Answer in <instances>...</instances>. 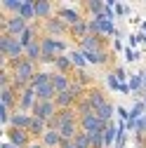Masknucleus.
Here are the masks:
<instances>
[{"label":"nucleus","mask_w":146,"mask_h":148,"mask_svg":"<svg viewBox=\"0 0 146 148\" xmlns=\"http://www.w3.org/2000/svg\"><path fill=\"white\" fill-rule=\"evenodd\" d=\"M127 85H130V92H132V94H139V97H144V75H141V73L132 75Z\"/></svg>","instance_id":"bb28decb"},{"label":"nucleus","mask_w":146,"mask_h":148,"mask_svg":"<svg viewBox=\"0 0 146 148\" xmlns=\"http://www.w3.org/2000/svg\"><path fill=\"white\" fill-rule=\"evenodd\" d=\"M24 52H26V47L21 45V40L19 38H12V35H0V54L7 59V61H19V59H24Z\"/></svg>","instance_id":"f257e3e1"},{"label":"nucleus","mask_w":146,"mask_h":148,"mask_svg":"<svg viewBox=\"0 0 146 148\" xmlns=\"http://www.w3.org/2000/svg\"><path fill=\"white\" fill-rule=\"evenodd\" d=\"M144 42H146V35H144Z\"/></svg>","instance_id":"09e8293b"},{"label":"nucleus","mask_w":146,"mask_h":148,"mask_svg":"<svg viewBox=\"0 0 146 148\" xmlns=\"http://www.w3.org/2000/svg\"><path fill=\"white\" fill-rule=\"evenodd\" d=\"M139 57H141V52H137V49H132V47H125V59L130 61V64H132V61H137Z\"/></svg>","instance_id":"f704fd0d"},{"label":"nucleus","mask_w":146,"mask_h":148,"mask_svg":"<svg viewBox=\"0 0 146 148\" xmlns=\"http://www.w3.org/2000/svg\"><path fill=\"white\" fill-rule=\"evenodd\" d=\"M78 49H83V52L106 49V38H104V35H87L85 40H80V42H78Z\"/></svg>","instance_id":"6e6552de"},{"label":"nucleus","mask_w":146,"mask_h":148,"mask_svg":"<svg viewBox=\"0 0 146 148\" xmlns=\"http://www.w3.org/2000/svg\"><path fill=\"white\" fill-rule=\"evenodd\" d=\"M35 101H38V94H35V87H26L21 94H19V108L17 110H24V113H31L33 110V106H35Z\"/></svg>","instance_id":"0eeeda50"},{"label":"nucleus","mask_w":146,"mask_h":148,"mask_svg":"<svg viewBox=\"0 0 146 148\" xmlns=\"http://www.w3.org/2000/svg\"><path fill=\"white\" fill-rule=\"evenodd\" d=\"M28 148H45V143H43V141H38V139H33Z\"/></svg>","instance_id":"a19ab883"},{"label":"nucleus","mask_w":146,"mask_h":148,"mask_svg":"<svg viewBox=\"0 0 146 148\" xmlns=\"http://www.w3.org/2000/svg\"><path fill=\"white\" fill-rule=\"evenodd\" d=\"M19 16H21V19H26L28 24H35V21H38V19H35V3H31V0H24Z\"/></svg>","instance_id":"5701e85b"},{"label":"nucleus","mask_w":146,"mask_h":148,"mask_svg":"<svg viewBox=\"0 0 146 148\" xmlns=\"http://www.w3.org/2000/svg\"><path fill=\"white\" fill-rule=\"evenodd\" d=\"M35 94H38V101H54L57 99V89H54L52 82H47V85L35 87Z\"/></svg>","instance_id":"6ab92c4d"},{"label":"nucleus","mask_w":146,"mask_h":148,"mask_svg":"<svg viewBox=\"0 0 146 148\" xmlns=\"http://www.w3.org/2000/svg\"><path fill=\"white\" fill-rule=\"evenodd\" d=\"M141 101H144V103H146V92H144V97H141Z\"/></svg>","instance_id":"49530a36"},{"label":"nucleus","mask_w":146,"mask_h":148,"mask_svg":"<svg viewBox=\"0 0 146 148\" xmlns=\"http://www.w3.org/2000/svg\"><path fill=\"white\" fill-rule=\"evenodd\" d=\"M52 68L57 71V73H66V75H73V71H76V66H73V61H71L68 54H61V57H57Z\"/></svg>","instance_id":"4468645a"},{"label":"nucleus","mask_w":146,"mask_h":148,"mask_svg":"<svg viewBox=\"0 0 146 148\" xmlns=\"http://www.w3.org/2000/svg\"><path fill=\"white\" fill-rule=\"evenodd\" d=\"M106 82H108V89H113V92H118L120 89V80L113 75V71L108 73V78H106Z\"/></svg>","instance_id":"72a5a7b5"},{"label":"nucleus","mask_w":146,"mask_h":148,"mask_svg":"<svg viewBox=\"0 0 146 148\" xmlns=\"http://www.w3.org/2000/svg\"><path fill=\"white\" fill-rule=\"evenodd\" d=\"M40 141L45 143V148H59V146H61V134H59V129H47Z\"/></svg>","instance_id":"412c9836"},{"label":"nucleus","mask_w":146,"mask_h":148,"mask_svg":"<svg viewBox=\"0 0 146 148\" xmlns=\"http://www.w3.org/2000/svg\"><path fill=\"white\" fill-rule=\"evenodd\" d=\"M59 148H78L76 146V141H66V139H61V146Z\"/></svg>","instance_id":"58836bf2"},{"label":"nucleus","mask_w":146,"mask_h":148,"mask_svg":"<svg viewBox=\"0 0 146 148\" xmlns=\"http://www.w3.org/2000/svg\"><path fill=\"white\" fill-rule=\"evenodd\" d=\"M66 54L71 57V61H73V66H76V71H85L87 59H85V54H83L80 49H71V52H66Z\"/></svg>","instance_id":"a878e982"},{"label":"nucleus","mask_w":146,"mask_h":148,"mask_svg":"<svg viewBox=\"0 0 146 148\" xmlns=\"http://www.w3.org/2000/svg\"><path fill=\"white\" fill-rule=\"evenodd\" d=\"M118 115H120V120L127 122V120H130V110H127L125 106H118Z\"/></svg>","instance_id":"4c0bfd02"},{"label":"nucleus","mask_w":146,"mask_h":148,"mask_svg":"<svg viewBox=\"0 0 146 148\" xmlns=\"http://www.w3.org/2000/svg\"><path fill=\"white\" fill-rule=\"evenodd\" d=\"M71 82H73V78H71V75H66V73H57V71H52V85H54V89H57V94L66 92V89L71 87Z\"/></svg>","instance_id":"ddd939ff"},{"label":"nucleus","mask_w":146,"mask_h":148,"mask_svg":"<svg viewBox=\"0 0 146 148\" xmlns=\"http://www.w3.org/2000/svg\"><path fill=\"white\" fill-rule=\"evenodd\" d=\"M5 134H7V141L14 143L17 148H28L31 141H33V136H31L28 129H14V127H7Z\"/></svg>","instance_id":"7ed1b4c3"},{"label":"nucleus","mask_w":146,"mask_h":148,"mask_svg":"<svg viewBox=\"0 0 146 148\" xmlns=\"http://www.w3.org/2000/svg\"><path fill=\"white\" fill-rule=\"evenodd\" d=\"M54 103H57V108L59 110H64V108H76V99H73L68 92H61V94H57V99H54Z\"/></svg>","instance_id":"b1692460"},{"label":"nucleus","mask_w":146,"mask_h":148,"mask_svg":"<svg viewBox=\"0 0 146 148\" xmlns=\"http://www.w3.org/2000/svg\"><path fill=\"white\" fill-rule=\"evenodd\" d=\"M0 148H17L14 143H10V141H3V146H0Z\"/></svg>","instance_id":"79ce46f5"},{"label":"nucleus","mask_w":146,"mask_h":148,"mask_svg":"<svg viewBox=\"0 0 146 148\" xmlns=\"http://www.w3.org/2000/svg\"><path fill=\"white\" fill-rule=\"evenodd\" d=\"M116 136H118V125L116 122H108L106 129H104V143H106V148H111L116 143Z\"/></svg>","instance_id":"393cba45"},{"label":"nucleus","mask_w":146,"mask_h":148,"mask_svg":"<svg viewBox=\"0 0 146 148\" xmlns=\"http://www.w3.org/2000/svg\"><path fill=\"white\" fill-rule=\"evenodd\" d=\"M31 120H33L31 113H24V110H14L12 118H10V127H14V129H28V127H31Z\"/></svg>","instance_id":"f8f14e48"},{"label":"nucleus","mask_w":146,"mask_h":148,"mask_svg":"<svg viewBox=\"0 0 146 148\" xmlns=\"http://www.w3.org/2000/svg\"><path fill=\"white\" fill-rule=\"evenodd\" d=\"M43 35H50V38H57V35H68V26L59 19V16H52L50 21L43 24Z\"/></svg>","instance_id":"423d86ee"},{"label":"nucleus","mask_w":146,"mask_h":148,"mask_svg":"<svg viewBox=\"0 0 146 148\" xmlns=\"http://www.w3.org/2000/svg\"><path fill=\"white\" fill-rule=\"evenodd\" d=\"M141 75H144V92H146V71H141Z\"/></svg>","instance_id":"c03bdc74"},{"label":"nucleus","mask_w":146,"mask_h":148,"mask_svg":"<svg viewBox=\"0 0 146 148\" xmlns=\"http://www.w3.org/2000/svg\"><path fill=\"white\" fill-rule=\"evenodd\" d=\"M68 35H71V38L76 40V42L85 40L87 35H90V26H87V19H83V21H80V24H76V26H71V28H68Z\"/></svg>","instance_id":"dca6fc26"},{"label":"nucleus","mask_w":146,"mask_h":148,"mask_svg":"<svg viewBox=\"0 0 146 148\" xmlns=\"http://www.w3.org/2000/svg\"><path fill=\"white\" fill-rule=\"evenodd\" d=\"M113 10H116V16H125L127 12H130V7L123 5V3H116V5H113Z\"/></svg>","instance_id":"e433bc0d"},{"label":"nucleus","mask_w":146,"mask_h":148,"mask_svg":"<svg viewBox=\"0 0 146 148\" xmlns=\"http://www.w3.org/2000/svg\"><path fill=\"white\" fill-rule=\"evenodd\" d=\"M57 113H59V108H57L54 101H35V106L31 110V115L40 118V120H52Z\"/></svg>","instance_id":"20e7f679"},{"label":"nucleus","mask_w":146,"mask_h":148,"mask_svg":"<svg viewBox=\"0 0 146 148\" xmlns=\"http://www.w3.org/2000/svg\"><path fill=\"white\" fill-rule=\"evenodd\" d=\"M141 33H146V19L141 21Z\"/></svg>","instance_id":"a18cd8bd"},{"label":"nucleus","mask_w":146,"mask_h":148,"mask_svg":"<svg viewBox=\"0 0 146 148\" xmlns=\"http://www.w3.org/2000/svg\"><path fill=\"white\" fill-rule=\"evenodd\" d=\"M28 28V21L21 19L19 14L17 16H3V21H0V31L5 35H12V38H21V33Z\"/></svg>","instance_id":"f03ea898"},{"label":"nucleus","mask_w":146,"mask_h":148,"mask_svg":"<svg viewBox=\"0 0 146 148\" xmlns=\"http://www.w3.org/2000/svg\"><path fill=\"white\" fill-rule=\"evenodd\" d=\"M90 146H92V148H106V143H104V132L90 134Z\"/></svg>","instance_id":"2f4dec72"},{"label":"nucleus","mask_w":146,"mask_h":148,"mask_svg":"<svg viewBox=\"0 0 146 148\" xmlns=\"http://www.w3.org/2000/svg\"><path fill=\"white\" fill-rule=\"evenodd\" d=\"M52 16H57L54 14V5L52 3H47V0H38V3H35V19L38 21H50Z\"/></svg>","instance_id":"9b49d317"},{"label":"nucleus","mask_w":146,"mask_h":148,"mask_svg":"<svg viewBox=\"0 0 146 148\" xmlns=\"http://www.w3.org/2000/svg\"><path fill=\"white\" fill-rule=\"evenodd\" d=\"M24 59H28V61H33V64H40V59H43V45H40V40H35L33 45L26 47Z\"/></svg>","instance_id":"f3484780"},{"label":"nucleus","mask_w":146,"mask_h":148,"mask_svg":"<svg viewBox=\"0 0 146 148\" xmlns=\"http://www.w3.org/2000/svg\"><path fill=\"white\" fill-rule=\"evenodd\" d=\"M73 141H76V146H78V148H92V146H90V134H85L83 129L78 132V136L73 139Z\"/></svg>","instance_id":"473e14b6"},{"label":"nucleus","mask_w":146,"mask_h":148,"mask_svg":"<svg viewBox=\"0 0 146 148\" xmlns=\"http://www.w3.org/2000/svg\"><path fill=\"white\" fill-rule=\"evenodd\" d=\"M134 148H146V146H141V143H137V146H134Z\"/></svg>","instance_id":"de8ad7c7"},{"label":"nucleus","mask_w":146,"mask_h":148,"mask_svg":"<svg viewBox=\"0 0 146 148\" xmlns=\"http://www.w3.org/2000/svg\"><path fill=\"white\" fill-rule=\"evenodd\" d=\"M116 110H118V108H116L111 101H106L101 108H97V110H94V113L99 115V120H104V122L108 125V122H113V113H116Z\"/></svg>","instance_id":"4be33fe9"},{"label":"nucleus","mask_w":146,"mask_h":148,"mask_svg":"<svg viewBox=\"0 0 146 148\" xmlns=\"http://www.w3.org/2000/svg\"><path fill=\"white\" fill-rule=\"evenodd\" d=\"M57 16H59V19L71 28V26H76V24H80L83 19H85V16L78 12V10H73V7H59L57 10Z\"/></svg>","instance_id":"1a4fd4ad"},{"label":"nucleus","mask_w":146,"mask_h":148,"mask_svg":"<svg viewBox=\"0 0 146 148\" xmlns=\"http://www.w3.org/2000/svg\"><path fill=\"white\" fill-rule=\"evenodd\" d=\"M144 115H146V103L139 99V101H134V106L130 108V120H134V122H137V120H141Z\"/></svg>","instance_id":"c85d7f7f"},{"label":"nucleus","mask_w":146,"mask_h":148,"mask_svg":"<svg viewBox=\"0 0 146 148\" xmlns=\"http://www.w3.org/2000/svg\"><path fill=\"white\" fill-rule=\"evenodd\" d=\"M113 75L120 80V82H130V78H127V71L123 68V66H118V68H113Z\"/></svg>","instance_id":"c9c22d12"},{"label":"nucleus","mask_w":146,"mask_h":148,"mask_svg":"<svg viewBox=\"0 0 146 148\" xmlns=\"http://www.w3.org/2000/svg\"><path fill=\"white\" fill-rule=\"evenodd\" d=\"M73 80H78V82H80L83 87H87V89L94 87V85H92V78H90L85 71H73Z\"/></svg>","instance_id":"7c9ffc66"},{"label":"nucleus","mask_w":146,"mask_h":148,"mask_svg":"<svg viewBox=\"0 0 146 148\" xmlns=\"http://www.w3.org/2000/svg\"><path fill=\"white\" fill-rule=\"evenodd\" d=\"M113 49H116V52H120V49H123V45H120V40H116V42H113Z\"/></svg>","instance_id":"37998d69"},{"label":"nucleus","mask_w":146,"mask_h":148,"mask_svg":"<svg viewBox=\"0 0 146 148\" xmlns=\"http://www.w3.org/2000/svg\"><path fill=\"white\" fill-rule=\"evenodd\" d=\"M47 82H52V71H45V68H40L38 73H35V78H33L31 87H40V85H47Z\"/></svg>","instance_id":"cd10ccee"},{"label":"nucleus","mask_w":146,"mask_h":148,"mask_svg":"<svg viewBox=\"0 0 146 148\" xmlns=\"http://www.w3.org/2000/svg\"><path fill=\"white\" fill-rule=\"evenodd\" d=\"M76 110H78V118H85V115H92V113H94V106L90 103L87 99H80V101L76 103Z\"/></svg>","instance_id":"c756f323"},{"label":"nucleus","mask_w":146,"mask_h":148,"mask_svg":"<svg viewBox=\"0 0 146 148\" xmlns=\"http://www.w3.org/2000/svg\"><path fill=\"white\" fill-rule=\"evenodd\" d=\"M28 132H31V136H33V139H38V141H40V139H43V134L47 132V120H40V118H35V115H33Z\"/></svg>","instance_id":"a211bd4d"},{"label":"nucleus","mask_w":146,"mask_h":148,"mask_svg":"<svg viewBox=\"0 0 146 148\" xmlns=\"http://www.w3.org/2000/svg\"><path fill=\"white\" fill-rule=\"evenodd\" d=\"M0 103L7 106L10 110L19 108V92H14L12 87H0Z\"/></svg>","instance_id":"9d476101"},{"label":"nucleus","mask_w":146,"mask_h":148,"mask_svg":"<svg viewBox=\"0 0 146 148\" xmlns=\"http://www.w3.org/2000/svg\"><path fill=\"white\" fill-rule=\"evenodd\" d=\"M120 94H132V92H130V85H127V82H120Z\"/></svg>","instance_id":"ea45409f"},{"label":"nucleus","mask_w":146,"mask_h":148,"mask_svg":"<svg viewBox=\"0 0 146 148\" xmlns=\"http://www.w3.org/2000/svg\"><path fill=\"white\" fill-rule=\"evenodd\" d=\"M85 99L94 106V110H97V108H101V106L108 101V99H106V94H104L99 87H90V89H87V94H85Z\"/></svg>","instance_id":"2eb2a0df"},{"label":"nucleus","mask_w":146,"mask_h":148,"mask_svg":"<svg viewBox=\"0 0 146 148\" xmlns=\"http://www.w3.org/2000/svg\"><path fill=\"white\" fill-rule=\"evenodd\" d=\"M78 132H80V120H78V122H66V125L59 127V134H61V139H66V141H73V139L78 136Z\"/></svg>","instance_id":"aec40b11"},{"label":"nucleus","mask_w":146,"mask_h":148,"mask_svg":"<svg viewBox=\"0 0 146 148\" xmlns=\"http://www.w3.org/2000/svg\"><path fill=\"white\" fill-rule=\"evenodd\" d=\"M80 129H83L85 134H97V132H104V129H106V122L99 120L97 113H92V115L80 118Z\"/></svg>","instance_id":"39448f33"}]
</instances>
